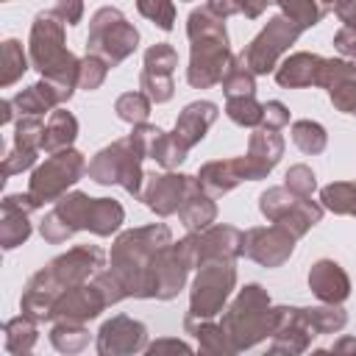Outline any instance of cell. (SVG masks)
I'll use <instances>...</instances> for the list:
<instances>
[{"instance_id":"cell-1","label":"cell","mask_w":356,"mask_h":356,"mask_svg":"<svg viewBox=\"0 0 356 356\" xmlns=\"http://www.w3.org/2000/svg\"><path fill=\"white\" fill-rule=\"evenodd\" d=\"M189 39H192V61H189V83L206 89L211 83H222V75L231 67L228 36L222 17H217L209 6L192 11L189 17Z\"/></svg>"},{"instance_id":"cell-2","label":"cell","mask_w":356,"mask_h":356,"mask_svg":"<svg viewBox=\"0 0 356 356\" xmlns=\"http://www.w3.org/2000/svg\"><path fill=\"white\" fill-rule=\"evenodd\" d=\"M170 245V228L167 225H147L128 231L117 239L111 250V273L120 281L125 295L147 298V275L156 253Z\"/></svg>"},{"instance_id":"cell-3","label":"cell","mask_w":356,"mask_h":356,"mask_svg":"<svg viewBox=\"0 0 356 356\" xmlns=\"http://www.w3.org/2000/svg\"><path fill=\"white\" fill-rule=\"evenodd\" d=\"M220 325L228 342L234 345V350H245V348H253L259 339L275 334L278 309H270V298L259 284H248L234 300V306L225 312Z\"/></svg>"},{"instance_id":"cell-4","label":"cell","mask_w":356,"mask_h":356,"mask_svg":"<svg viewBox=\"0 0 356 356\" xmlns=\"http://www.w3.org/2000/svg\"><path fill=\"white\" fill-rule=\"evenodd\" d=\"M145 159V147L131 134L128 139L114 142L111 147L100 150L89 164V178L97 184H122L131 195L142 192V170L139 161Z\"/></svg>"},{"instance_id":"cell-5","label":"cell","mask_w":356,"mask_h":356,"mask_svg":"<svg viewBox=\"0 0 356 356\" xmlns=\"http://www.w3.org/2000/svg\"><path fill=\"white\" fill-rule=\"evenodd\" d=\"M234 281H236V273L231 267L228 259H206V264L200 267L197 278H195V286H192V303H189V317L186 320H209L214 317L228 292L234 289Z\"/></svg>"},{"instance_id":"cell-6","label":"cell","mask_w":356,"mask_h":356,"mask_svg":"<svg viewBox=\"0 0 356 356\" xmlns=\"http://www.w3.org/2000/svg\"><path fill=\"white\" fill-rule=\"evenodd\" d=\"M139 42V33L134 25H128V19L117 11V8H100L92 17V28H89V50L92 56H103V61L108 67H114L117 61H122L128 53H134Z\"/></svg>"},{"instance_id":"cell-7","label":"cell","mask_w":356,"mask_h":356,"mask_svg":"<svg viewBox=\"0 0 356 356\" xmlns=\"http://www.w3.org/2000/svg\"><path fill=\"white\" fill-rule=\"evenodd\" d=\"M261 214L270 217L273 222L284 225L292 236H300L306 234L314 222H320V214L323 209L317 203H312L306 195H298V192H286L284 186H275V189H267L261 195Z\"/></svg>"},{"instance_id":"cell-8","label":"cell","mask_w":356,"mask_h":356,"mask_svg":"<svg viewBox=\"0 0 356 356\" xmlns=\"http://www.w3.org/2000/svg\"><path fill=\"white\" fill-rule=\"evenodd\" d=\"M298 33H300V28L292 22V19H286V17H273L270 22H267V28L242 50V64L253 72V75H264V72H270L273 67H275V61H278V56L298 39Z\"/></svg>"},{"instance_id":"cell-9","label":"cell","mask_w":356,"mask_h":356,"mask_svg":"<svg viewBox=\"0 0 356 356\" xmlns=\"http://www.w3.org/2000/svg\"><path fill=\"white\" fill-rule=\"evenodd\" d=\"M86 170L83 164V156L75 153V150H61L56 153L50 161H44L33 178H31V197L36 203H44V200H56L70 184H75L81 178V172Z\"/></svg>"},{"instance_id":"cell-10","label":"cell","mask_w":356,"mask_h":356,"mask_svg":"<svg viewBox=\"0 0 356 356\" xmlns=\"http://www.w3.org/2000/svg\"><path fill=\"white\" fill-rule=\"evenodd\" d=\"M267 172L270 170L261 167L253 156H242V159H231V161H211V164H206L200 170L197 184L203 186V192L220 195V192L234 189L239 181H259Z\"/></svg>"},{"instance_id":"cell-11","label":"cell","mask_w":356,"mask_h":356,"mask_svg":"<svg viewBox=\"0 0 356 356\" xmlns=\"http://www.w3.org/2000/svg\"><path fill=\"white\" fill-rule=\"evenodd\" d=\"M292 242L295 236L278 222L270 228H250L245 234V253L264 267H281L292 256Z\"/></svg>"},{"instance_id":"cell-12","label":"cell","mask_w":356,"mask_h":356,"mask_svg":"<svg viewBox=\"0 0 356 356\" xmlns=\"http://www.w3.org/2000/svg\"><path fill=\"white\" fill-rule=\"evenodd\" d=\"M178 64V56L170 44H156L145 53V72H142V89L150 100L164 103L172 97V70Z\"/></svg>"},{"instance_id":"cell-13","label":"cell","mask_w":356,"mask_h":356,"mask_svg":"<svg viewBox=\"0 0 356 356\" xmlns=\"http://www.w3.org/2000/svg\"><path fill=\"white\" fill-rule=\"evenodd\" d=\"M147 342V331L142 323L125 317V314H117L111 317L103 328H100V337H97V350L103 356H117V353H134V350H142Z\"/></svg>"},{"instance_id":"cell-14","label":"cell","mask_w":356,"mask_h":356,"mask_svg":"<svg viewBox=\"0 0 356 356\" xmlns=\"http://www.w3.org/2000/svg\"><path fill=\"white\" fill-rule=\"evenodd\" d=\"M192 181L195 178L189 175H150L147 189H145V203L156 214H172L181 209Z\"/></svg>"},{"instance_id":"cell-15","label":"cell","mask_w":356,"mask_h":356,"mask_svg":"<svg viewBox=\"0 0 356 356\" xmlns=\"http://www.w3.org/2000/svg\"><path fill=\"white\" fill-rule=\"evenodd\" d=\"M195 250H197V261L200 259H234L239 253H245V234H239L231 225H214L206 234L195 236Z\"/></svg>"},{"instance_id":"cell-16","label":"cell","mask_w":356,"mask_h":356,"mask_svg":"<svg viewBox=\"0 0 356 356\" xmlns=\"http://www.w3.org/2000/svg\"><path fill=\"white\" fill-rule=\"evenodd\" d=\"M309 286H312V292H314L320 300H325V303H342V300L348 298V292H350L348 275L342 273V267H339L337 261H328V259H323V261H317V264L312 267V273H309Z\"/></svg>"},{"instance_id":"cell-17","label":"cell","mask_w":356,"mask_h":356,"mask_svg":"<svg viewBox=\"0 0 356 356\" xmlns=\"http://www.w3.org/2000/svg\"><path fill=\"white\" fill-rule=\"evenodd\" d=\"M214 120H217V106H214V103H209V100H203V103H189V106L184 108V114L178 117L172 136L178 139V145H181L184 150H189L195 142L203 139L206 128H209Z\"/></svg>"},{"instance_id":"cell-18","label":"cell","mask_w":356,"mask_h":356,"mask_svg":"<svg viewBox=\"0 0 356 356\" xmlns=\"http://www.w3.org/2000/svg\"><path fill=\"white\" fill-rule=\"evenodd\" d=\"M320 61H323L320 56H312V53H295L292 58H286V61L278 67L275 78H278L281 86H289V89H295V86H309V83L317 81Z\"/></svg>"},{"instance_id":"cell-19","label":"cell","mask_w":356,"mask_h":356,"mask_svg":"<svg viewBox=\"0 0 356 356\" xmlns=\"http://www.w3.org/2000/svg\"><path fill=\"white\" fill-rule=\"evenodd\" d=\"M178 214H181V220H184V225H186L189 231H203V228L214 220L217 209H214V203L203 195V186H200L197 181H192V186H189V192H186V197H184Z\"/></svg>"},{"instance_id":"cell-20","label":"cell","mask_w":356,"mask_h":356,"mask_svg":"<svg viewBox=\"0 0 356 356\" xmlns=\"http://www.w3.org/2000/svg\"><path fill=\"white\" fill-rule=\"evenodd\" d=\"M75 134H78L75 117H72L70 111H56V114L50 117L44 134H42V147L50 150V153H53V150H61V147H67V145L75 139Z\"/></svg>"},{"instance_id":"cell-21","label":"cell","mask_w":356,"mask_h":356,"mask_svg":"<svg viewBox=\"0 0 356 356\" xmlns=\"http://www.w3.org/2000/svg\"><path fill=\"white\" fill-rule=\"evenodd\" d=\"M58 100H61V95H58V89H56L50 81L33 83L31 89H25L22 95L14 97V103L19 106L22 114H42V111H47L50 106H56Z\"/></svg>"},{"instance_id":"cell-22","label":"cell","mask_w":356,"mask_h":356,"mask_svg":"<svg viewBox=\"0 0 356 356\" xmlns=\"http://www.w3.org/2000/svg\"><path fill=\"white\" fill-rule=\"evenodd\" d=\"M281 153H284V139L275 134V128H261V131L253 134L248 156H253L261 167L273 170V164L281 159Z\"/></svg>"},{"instance_id":"cell-23","label":"cell","mask_w":356,"mask_h":356,"mask_svg":"<svg viewBox=\"0 0 356 356\" xmlns=\"http://www.w3.org/2000/svg\"><path fill=\"white\" fill-rule=\"evenodd\" d=\"M300 314H303V320H306V325L312 328L314 337L317 334H334L348 323L345 312L339 306H334V303L325 306V309H300Z\"/></svg>"},{"instance_id":"cell-24","label":"cell","mask_w":356,"mask_h":356,"mask_svg":"<svg viewBox=\"0 0 356 356\" xmlns=\"http://www.w3.org/2000/svg\"><path fill=\"white\" fill-rule=\"evenodd\" d=\"M120 222H122V206L114 203V200L95 197L92 217H89V231H95V234H100V236H108Z\"/></svg>"},{"instance_id":"cell-25","label":"cell","mask_w":356,"mask_h":356,"mask_svg":"<svg viewBox=\"0 0 356 356\" xmlns=\"http://www.w3.org/2000/svg\"><path fill=\"white\" fill-rule=\"evenodd\" d=\"M186 331H192V334L197 337L200 348L209 350V353H236L234 345L228 342L222 325H211L209 320H200V325H195V323L186 320Z\"/></svg>"},{"instance_id":"cell-26","label":"cell","mask_w":356,"mask_h":356,"mask_svg":"<svg viewBox=\"0 0 356 356\" xmlns=\"http://www.w3.org/2000/svg\"><path fill=\"white\" fill-rule=\"evenodd\" d=\"M278 6L284 11V17L292 19L300 31L317 25L323 19V14H325V6H317L314 0H278Z\"/></svg>"},{"instance_id":"cell-27","label":"cell","mask_w":356,"mask_h":356,"mask_svg":"<svg viewBox=\"0 0 356 356\" xmlns=\"http://www.w3.org/2000/svg\"><path fill=\"white\" fill-rule=\"evenodd\" d=\"M50 339H53V345H56L58 350H67V353H72V350H81V348H86V342H89V334L83 331L81 320H61V323L53 328Z\"/></svg>"},{"instance_id":"cell-28","label":"cell","mask_w":356,"mask_h":356,"mask_svg":"<svg viewBox=\"0 0 356 356\" xmlns=\"http://www.w3.org/2000/svg\"><path fill=\"white\" fill-rule=\"evenodd\" d=\"M228 117L239 125H259L261 117H264V106L256 103L253 95H236V97H228V106H225Z\"/></svg>"},{"instance_id":"cell-29","label":"cell","mask_w":356,"mask_h":356,"mask_svg":"<svg viewBox=\"0 0 356 356\" xmlns=\"http://www.w3.org/2000/svg\"><path fill=\"white\" fill-rule=\"evenodd\" d=\"M323 206L337 214H356V184H331L323 189Z\"/></svg>"},{"instance_id":"cell-30","label":"cell","mask_w":356,"mask_h":356,"mask_svg":"<svg viewBox=\"0 0 356 356\" xmlns=\"http://www.w3.org/2000/svg\"><path fill=\"white\" fill-rule=\"evenodd\" d=\"M292 139L303 153H320L325 147V131L323 125L312 122V120H300L292 125Z\"/></svg>"},{"instance_id":"cell-31","label":"cell","mask_w":356,"mask_h":356,"mask_svg":"<svg viewBox=\"0 0 356 356\" xmlns=\"http://www.w3.org/2000/svg\"><path fill=\"white\" fill-rule=\"evenodd\" d=\"M222 89L228 97H236V95H253V72L242 64V58L231 61L228 72L222 75Z\"/></svg>"},{"instance_id":"cell-32","label":"cell","mask_w":356,"mask_h":356,"mask_svg":"<svg viewBox=\"0 0 356 356\" xmlns=\"http://www.w3.org/2000/svg\"><path fill=\"white\" fill-rule=\"evenodd\" d=\"M33 339H36V328H33V323L28 320V314H22V317H17V320H11V323L6 325V348H8V350H14V353L31 350Z\"/></svg>"},{"instance_id":"cell-33","label":"cell","mask_w":356,"mask_h":356,"mask_svg":"<svg viewBox=\"0 0 356 356\" xmlns=\"http://www.w3.org/2000/svg\"><path fill=\"white\" fill-rule=\"evenodd\" d=\"M147 111H150V100H147L142 92H128V95H122V97L117 100V114H120V120H125V122L139 125V122L147 117Z\"/></svg>"},{"instance_id":"cell-34","label":"cell","mask_w":356,"mask_h":356,"mask_svg":"<svg viewBox=\"0 0 356 356\" xmlns=\"http://www.w3.org/2000/svg\"><path fill=\"white\" fill-rule=\"evenodd\" d=\"M139 11L153 19L161 31H170L172 22H175V8H172V0H136Z\"/></svg>"},{"instance_id":"cell-35","label":"cell","mask_w":356,"mask_h":356,"mask_svg":"<svg viewBox=\"0 0 356 356\" xmlns=\"http://www.w3.org/2000/svg\"><path fill=\"white\" fill-rule=\"evenodd\" d=\"M106 70H108V64L100 61L97 56L83 58L81 67H78V86L81 89H97L103 83V78H106Z\"/></svg>"},{"instance_id":"cell-36","label":"cell","mask_w":356,"mask_h":356,"mask_svg":"<svg viewBox=\"0 0 356 356\" xmlns=\"http://www.w3.org/2000/svg\"><path fill=\"white\" fill-rule=\"evenodd\" d=\"M331 100L339 111L345 114H356V78H348V81H339L331 86Z\"/></svg>"},{"instance_id":"cell-37","label":"cell","mask_w":356,"mask_h":356,"mask_svg":"<svg viewBox=\"0 0 356 356\" xmlns=\"http://www.w3.org/2000/svg\"><path fill=\"white\" fill-rule=\"evenodd\" d=\"M3 58H6V75H3V86H8V83H14L17 81V75L19 72H25V56H22V50H19V44L11 39V42H6V47H3Z\"/></svg>"},{"instance_id":"cell-38","label":"cell","mask_w":356,"mask_h":356,"mask_svg":"<svg viewBox=\"0 0 356 356\" xmlns=\"http://www.w3.org/2000/svg\"><path fill=\"white\" fill-rule=\"evenodd\" d=\"M286 189L298 192V195H312L314 192V175L306 164H295L289 172H286Z\"/></svg>"},{"instance_id":"cell-39","label":"cell","mask_w":356,"mask_h":356,"mask_svg":"<svg viewBox=\"0 0 356 356\" xmlns=\"http://www.w3.org/2000/svg\"><path fill=\"white\" fill-rule=\"evenodd\" d=\"M334 44L342 56H348V61L356 67V25H345L337 36H334Z\"/></svg>"},{"instance_id":"cell-40","label":"cell","mask_w":356,"mask_h":356,"mask_svg":"<svg viewBox=\"0 0 356 356\" xmlns=\"http://www.w3.org/2000/svg\"><path fill=\"white\" fill-rule=\"evenodd\" d=\"M289 122V111H286V106L284 103H278V100H270L267 106H264V117H261V125L264 128H281V125H286Z\"/></svg>"},{"instance_id":"cell-41","label":"cell","mask_w":356,"mask_h":356,"mask_svg":"<svg viewBox=\"0 0 356 356\" xmlns=\"http://www.w3.org/2000/svg\"><path fill=\"white\" fill-rule=\"evenodd\" d=\"M56 14H58L67 25H75V22L81 19V0H61L58 8H56Z\"/></svg>"},{"instance_id":"cell-42","label":"cell","mask_w":356,"mask_h":356,"mask_svg":"<svg viewBox=\"0 0 356 356\" xmlns=\"http://www.w3.org/2000/svg\"><path fill=\"white\" fill-rule=\"evenodd\" d=\"M209 8L225 19L228 14H239V0H209Z\"/></svg>"},{"instance_id":"cell-43","label":"cell","mask_w":356,"mask_h":356,"mask_svg":"<svg viewBox=\"0 0 356 356\" xmlns=\"http://www.w3.org/2000/svg\"><path fill=\"white\" fill-rule=\"evenodd\" d=\"M337 17L348 25H356V0H339L337 3Z\"/></svg>"},{"instance_id":"cell-44","label":"cell","mask_w":356,"mask_h":356,"mask_svg":"<svg viewBox=\"0 0 356 356\" xmlns=\"http://www.w3.org/2000/svg\"><path fill=\"white\" fill-rule=\"evenodd\" d=\"M264 6H267V0H239V14L253 19V17H259L264 11Z\"/></svg>"},{"instance_id":"cell-45","label":"cell","mask_w":356,"mask_h":356,"mask_svg":"<svg viewBox=\"0 0 356 356\" xmlns=\"http://www.w3.org/2000/svg\"><path fill=\"white\" fill-rule=\"evenodd\" d=\"M159 350H189V345L181 342V339H161V342L147 348V353H159Z\"/></svg>"},{"instance_id":"cell-46","label":"cell","mask_w":356,"mask_h":356,"mask_svg":"<svg viewBox=\"0 0 356 356\" xmlns=\"http://www.w3.org/2000/svg\"><path fill=\"white\" fill-rule=\"evenodd\" d=\"M331 350H356V339H342V342L334 345Z\"/></svg>"},{"instance_id":"cell-47","label":"cell","mask_w":356,"mask_h":356,"mask_svg":"<svg viewBox=\"0 0 356 356\" xmlns=\"http://www.w3.org/2000/svg\"><path fill=\"white\" fill-rule=\"evenodd\" d=\"M323 3H331V0H323Z\"/></svg>"}]
</instances>
